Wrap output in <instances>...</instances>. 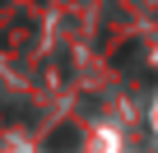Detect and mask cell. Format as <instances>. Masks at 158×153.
<instances>
[{"label": "cell", "mask_w": 158, "mask_h": 153, "mask_svg": "<svg viewBox=\"0 0 158 153\" xmlns=\"http://www.w3.org/2000/svg\"><path fill=\"white\" fill-rule=\"evenodd\" d=\"M74 144H79V135H74V125H60V130H56V135L47 139V148H51V153H70Z\"/></svg>", "instance_id": "6da1fadb"}]
</instances>
